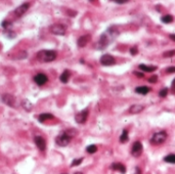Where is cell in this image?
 <instances>
[{
  "label": "cell",
  "mask_w": 175,
  "mask_h": 174,
  "mask_svg": "<svg viewBox=\"0 0 175 174\" xmlns=\"http://www.w3.org/2000/svg\"><path fill=\"white\" fill-rule=\"evenodd\" d=\"M37 59L42 63H50L56 59V52L54 50H40L37 53Z\"/></svg>",
  "instance_id": "6da1fadb"
},
{
  "label": "cell",
  "mask_w": 175,
  "mask_h": 174,
  "mask_svg": "<svg viewBox=\"0 0 175 174\" xmlns=\"http://www.w3.org/2000/svg\"><path fill=\"white\" fill-rule=\"evenodd\" d=\"M71 142V136L68 134L67 132H62L56 136L55 142L56 144H58L59 146H66L70 144Z\"/></svg>",
  "instance_id": "7a4b0ae2"
},
{
  "label": "cell",
  "mask_w": 175,
  "mask_h": 174,
  "mask_svg": "<svg viewBox=\"0 0 175 174\" xmlns=\"http://www.w3.org/2000/svg\"><path fill=\"white\" fill-rule=\"evenodd\" d=\"M167 139V133L165 131H160L153 135L151 138V142L153 144H161Z\"/></svg>",
  "instance_id": "3957f363"
},
{
  "label": "cell",
  "mask_w": 175,
  "mask_h": 174,
  "mask_svg": "<svg viewBox=\"0 0 175 174\" xmlns=\"http://www.w3.org/2000/svg\"><path fill=\"white\" fill-rule=\"evenodd\" d=\"M49 30H50V32H51L52 34H54V35H61V36H63V35L66 34L65 26H63V25H61V24L52 25V26L50 27Z\"/></svg>",
  "instance_id": "277c9868"
},
{
  "label": "cell",
  "mask_w": 175,
  "mask_h": 174,
  "mask_svg": "<svg viewBox=\"0 0 175 174\" xmlns=\"http://www.w3.org/2000/svg\"><path fill=\"white\" fill-rule=\"evenodd\" d=\"M88 110H83V111L79 112V113L77 114V115L75 116V120L77 123H79V124H83V123H85L87 120V117H88Z\"/></svg>",
  "instance_id": "5b68a950"
},
{
  "label": "cell",
  "mask_w": 175,
  "mask_h": 174,
  "mask_svg": "<svg viewBox=\"0 0 175 174\" xmlns=\"http://www.w3.org/2000/svg\"><path fill=\"white\" fill-rule=\"evenodd\" d=\"M116 63V59H115L114 57L110 55H104L102 57H100V64L102 66H113L114 64Z\"/></svg>",
  "instance_id": "8992f818"
},
{
  "label": "cell",
  "mask_w": 175,
  "mask_h": 174,
  "mask_svg": "<svg viewBox=\"0 0 175 174\" xmlns=\"http://www.w3.org/2000/svg\"><path fill=\"white\" fill-rule=\"evenodd\" d=\"M141 153H142V144H141V142H134L133 146H132V151H131L132 156L137 158V157L140 156Z\"/></svg>",
  "instance_id": "52a82bcc"
},
{
  "label": "cell",
  "mask_w": 175,
  "mask_h": 174,
  "mask_svg": "<svg viewBox=\"0 0 175 174\" xmlns=\"http://www.w3.org/2000/svg\"><path fill=\"white\" fill-rule=\"evenodd\" d=\"M29 6H30V5H29V3H24V4L19 5V6L17 7V8H15V11H13V13H15V17H21L29 9Z\"/></svg>",
  "instance_id": "ba28073f"
},
{
  "label": "cell",
  "mask_w": 175,
  "mask_h": 174,
  "mask_svg": "<svg viewBox=\"0 0 175 174\" xmlns=\"http://www.w3.org/2000/svg\"><path fill=\"white\" fill-rule=\"evenodd\" d=\"M34 81H35V83H36L37 85H39V86H42V85H44L46 82H47L48 78H47V76H46L45 74H42V73H40V74H37L36 76L34 77Z\"/></svg>",
  "instance_id": "9c48e42d"
},
{
  "label": "cell",
  "mask_w": 175,
  "mask_h": 174,
  "mask_svg": "<svg viewBox=\"0 0 175 174\" xmlns=\"http://www.w3.org/2000/svg\"><path fill=\"white\" fill-rule=\"evenodd\" d=\"M2 102H4L5 104H7V106H9V107L13 108L15 106V98L13 95H11V94H3L2 95Z\"/></svg>",
  "instance_id": "30bf717a"
},
{
  "label": "cell",
  "mask_w": 175,
  "mask_h": 174,
  "mask_svg": "<svg viewBox=\"0 0 175 174\" xmlns=\"http://www.w3.org/2000/svg\"><path fill=\"white\" fill-rule=\"evenodd\" d=\"M35 144L37 146V148H39L40 151H45L46 148V142L45 139L43 138V137L39 136V135H37L36 137H35Z\"/></svg>",
  "instance_id": "8fae6325"
},
{
  "label": "cell",
  "mask_w": 175,
  "mask_h": 174,
  "mask_svg": "<svg viewBox=\"0 0 175 174\" xmlns=\"http://www.w3.org/2000/svg\"><path fill=\"white\" fill-rule=\"evenodd\" d=\"M90 40V36L89 35H84V36H81L77 41V44L79 47H84V46L87 45V43Z\"/></svg>",
  "instance_id": "7c38bea8"
},
{
  "label": "cell",
  "mask_w": 175,
  "mask_h": 174,
  "mask_svg": "<svg viewBox=\"0 0 175 174\" xmlns=\"http://www.w3.org/2000/svg\"><path fill=\"white\" fill-rule=\"evenodd\" d=\"M112 169L116 170V171H119L120 173H122V174L126 173V167L122 163H114V164H112Z\"/></svg>",
  "instance_id": "4fadbf2b"
},
{
  "label": "cell",
  "mask_w": 175,
  "mask_h": 174,
  "mask_svg": "<svg viewBox=\"0 0 175 174\" xmlns=\"http://www.w3.org/2000/svg\"><path fill=\"white\" fill-rule=\"evenodd\" d=\"M143 109H145V108H143V106H141V104H134V106L130 107L129 112L131 114H138L140 113V112H142Z\"/></svg>",
  "instance_id": "5bb4252c"
},
{
  "label": "cell",
  "mask_w": 175,
  "mask_h": 174,
  "mask_svg": "<svg viewBox=\"0 0 175 174\" xmlns=\"http://www.w3.org/2000/svg\"><path fill=\"white\" fill-rule=\"evenodd\" d=\"M138 69L141 70V71H145V72H153V71H156V70H157V67H156V66L139 65Z\"/></svg>",
  "instance_id": "9a60e30c"
},
{
  "label": "cell",
  "mask_w": 175,
  "mask_h": 174,
  "mask_svg": "<svg viewBox=\"0 0 175 174\" xmlns=\"http://www.w3.org/2000/svg\"><path fill=\"white\" fill-rule=\"evenodd\" d=\"M149 88L147 86H138L136 87L135 89V92L136 93H139V94H142V95H145V94H147L149 92Z\"/></svg>",
  "instance_id": "2e32d148"
},
{
  "label": "cell",
  "mask_w": 175,
  "mask_h": 174,
  "mask_svg": "<svg viewBox=\"0 0 175 174\" xmlns=\"http://www.w3.org/2000/svg\"><path fill=\"white\" fill-rule=\"evenodd\" d=\"M70 76H71V73L69 72V70H65L64 73L61 75L59 79L63 83H68L69 82V79H70Z\"/></svg>",
  "instance_id": "e0dca14e"
},
{
  "label": "cell",
  "mask_w": 175,
  "mask_h": 174,
  "mask_svg": "<svg viewBox=\"0 0 175 174\" xmlns=\"http://www.w3.org/2000/svg\"><path fill=\"white\" fill-rule=\"evenodd\" d=\"M109 43V39L107 38L106 35H102V36H100V42H98V45L100 46V48H106L107 45H108Z\"/></svg>",
  "instance_id": "ac0fdd59"
},
{
  "label": "cell",
  "mask_w": 175,
  "mask_h": 174,
  "mask_svg": "<svg viewBox=\"0 0 175 174\" xmlns=\"http://www.w3.org/2000/svg\"><path fill=\"white\" fill-rule=\"evenodd\" d=\"M22 106L24 108V110H26L27 112H30L33 108V104H31V102L29 99H24L22 102Z\"/></svg>",
  "instance_id": "d6986e66"
},
{
  "label": "cell",
  "mask_w": 175,
  "mask_h": 174,
  "mask_svg": "<svg viewBox=\"0 0 175 174\" xmlns=\"http://www.w3.org/2000/svg\"><path fill=\"white\" fill-rule=\"evenodd\" d=\"M161 21H162L164 24H170V23L173 22V17L171 14L163 15V17H161Z\"/></svg>",
  "instance_id": "ffe728a7"
},
{
  "label": "cell",
  "mask_w": 175,
  "mask_h": 174,
  "mask_svg": "<svg viewBox=\"0 0 175 174\" xmlns=\"http://www.w3.org/2000/svg\"><path fill=\"white\" fill-rule=\"evenodd\" d=\"M49 119H53V116L51 114H41L39 116V122H44Z\"/></svg>",
  "instance_id": "44dd1931"
},
{
  "label": "cell",
  "mask_w": 175,
  "mask_h": 174,
  "mask_svg": "<svg viewBox=\"0 0 175 174\" xmlns=\"http://www.w3.org/2000/svg\"><path fill=\"white\" fill-rule=\"evenodd\" d=\"M128 139H129V137H128V131L126 130V129H124L121 136H120V142H121L122 144H124V142H128Z\"/></svg>",
  "instance_id": "7402d4cb"
},
{
  "label": "cell",
  "mask_w": 175,
  "mask_h": 174,
  "mask_svg": "<svg viewBox=\"0 0 175 174\" xmlns=\"http://www.w3.org/2000/svg\"><path fill=\"white\" fill-rule=\"evenodd\" d=\"M164 161L167 162V163H171V164H175V155L171 154L168 155L164 158Z\"/></svg>",
  "instance_id": "603a6c76"
},
{
  "label": "cell",
  "mask_w": 175,
  "mask_h": 174,
  "mask_svg": "<svg viewBox=\"0 0 175 174\" xmlns=\"http://www.w3.org/2000/svg\"><path fill=\"white\" fill-rule=\"evenodd\" d=\"M86 151L88 154H94L97 151V146H95V144H90V146H88L86 148Z\"/></svg>",
  "instance_id": "cb8c5ba5"
},
{
  "label": "cell",
  "mask_w": 175,
  "mask_h": 174,
  "mask_svg": "<svg viewBox=\"0 0 175 174\" xmlns=\"http://www.w3.org/2000/svg\"><path fill=\"white\" fill-rule=\"evenodd\" d=\"M175 55V49L173 50H169V51H165L163 53V57H173Z\"/></svg>",
  "instance_id": "d4e9b609"
},
{
  "label": "cell",
  "mask_w": 175,
  "mask_h": 174,
  "mask_svg": "<svg viewBox=\"0 0 175 174\" xmlns=\"http://www.w3.org/2000/svg\"><path fill=\"white\" fill-rule=\"evenodd\" d=\"M2 27L5 29V30H10L11 23H10V22H8V21H3V23H2Z\"/></svg>",
  "instance_id": "484cf974"
},
{
  "label": "cell",
  "mask_w": 175,
  "mask_h": 174,
  "mask_svg": "<svg viewBox=\"0 0 175 174\" xmlns=\"http://www.w3.org/2000/svg\"><path fill=\"white\" fill-rule=\"evenodd\" d=\"M83 161V158H80V159H75L73 162H72L71 166L72 167H74V166H78V165H80L81 163H82Z\"/></svg>",
  "instance_id": "4316f807"
},
{
  "label": "cell",
  "mask_w": 175,
  "mask_h": 174,
  "mask_svg": "<svg viewBox=\"0 0 175 174\" xmlns=\"http://www.w3.org/2000/svg\"><path fill=\"white\" fill-rule=\"evenodd\" d=\"M157 81H158V76H156V75H154V76H151V77H149V82L153 83V84L157 83Z\"/></svg>",
  "instance_id": "83f0119b"
},
{
  "label": "cell",
  "mask_w": 175,
  "mask_h": 174,
  "mask_svg": "<svg viewBox=\"0 0 175 174\" xmlns=\"http://www.w3.org/2000/svg\"><path fill=\"white\" fill-rule=\"evenodd\" d=\"M167 93H168V89H167V88H164V89H162V90L160 91L159 95H160L161 97H165V96L167 95Z\"/></svg>",
  "instance_id": "f1b7e54d"
},
{
  "label": "cell",
  "mask_w": 175,
  "mask_h": 174,
  "mask_svg": "<svg viewBox=\"0 0 175 174\" xmlns=\"http://www.w3.org/2000/svg\"><path fill=\"white\" fill-rule=\"evenodd\" d=\"M137 52H138V49H137V47H136V46H134V47L130 48V53H131L132 55H137Z\"/></svg>",
  "instance_id": "f546056e"
},
{
  "label": "cell",
  "mask_w": 175,
  "mask_h": 174,
  "mask_svg": "<svg viewBox=\"0 0 175 174\" xmlns=\"http://www.w3.org/2000/svg\"><path fill=\"white\" fill-rule=\"evenodd\" d=\"M171 90H172V93H175V79L172 81V84H171Z\"/></svg>",
  "instance_id": "4dcf8cb0"
},
{
  "label": "cell",
  "mask_w": 175,
  "mask_h": 174,
  "mask_svg": "<svg viewBox=\"0 0 175 174\" xmlns=\"http://www.w3.org/2000/svg\"><path fill=\"white\" fill-rule=\"evenodd\" d=\"M134 75L137 76V77H139V78H143V77H145L143 73H139V72H134Z\"/></svg>",
  "instance_id": "1f68e13d"
},
{
  "label": "cell",
  "mask_w": 175,
  "mask_h": 174,
  "mask_svg": "<svg viewBox=\"0 0 175 174\" xmlns=\"http://www.w3.org/2000/svg\"><path fill=\"white\" fill-rule=\"evenodd\" d=\"M115 2L118 3V4H124V3L127 2V0H115Z\"/></svg>",
  "instance_id": "d6a6232c"
},
{
  "label": "cell",
  "mask_w": 175,
  "mask_h": 174,
  "mask_svg": "<svg viewBox=\"0 0 175 174\" xmlns=\"http://www.w3.org/2000/svg\"><path fill=\"white\" fill-rule=\"evenodd\" d=\"M167 72L168 73H175V67H170L167 69Z\"/></svg>",
  "instance_id": "836d02e7"
},
{
  "label": "cell",
  "mask_w": 175,
  "mask_h": 174,
  "mask_svg": "<svg viewBox=\"0 0 175 174\" xmlns=\"http://www.w3.org/2000/svg\"><path fill=\"white\" fill-rule=\"evenodd\" d=\"M135 174H141V170L140 169H139V168L138 167H136L135 168Z\"/></svg>",
  "instance_id": "e575fe53"
},
{
  "label": "cell",
  "mask_w": 175,
  "mask_h": 174,
  "mask_svg": "<svg viewBox=\"0 0 175 174\" xmlns=\"http://www.w3.org/2000/svg\"><path fill=\"white\" fill-rule=\"evenodd\" d=\"M170 39L173 40V41H175V34H171L170 35Z\"/></svg>",
  "instance_id": "d590c367"
},
{
  "label": "cell",
  "mask_w": 175,
  "mask_h": 174,
  "mask_svg": "<svg viewBox=\"0 0 175 174\" xmlns=\"http://www.w3.org/2000/svg\"><path fill=\"white\" fill-rule=\"evenodd\" d=\"M74 174H83V173H81V172H76V173H74Z\"/></svg>",
  "instance_id": "8d00e7d4"
},
{
  "label": "cell",
  "mask_w": 175,
  "mask_h": 174,
  "mask_svg": "<svg viewBox=\"0 0 175 174\" xmlns=\"http://www.w3.org/2000/svg\"><path fill=\"white\" fill-rule=\"evenodd\" d=\"M63 174H67V173H63Z\"/></svg>",
  "instance_id": "74e56055"
}]
</instances>
